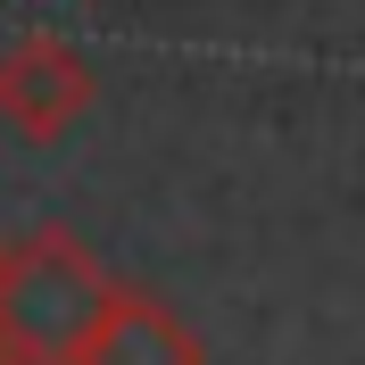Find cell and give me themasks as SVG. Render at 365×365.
Wrapping results in <instances>:
<instances>
[{
  "label": "cell",
  "mask_w": 365,
  "mask_h": 365,
  "mask_svg": "<svg viewBox=\"0 0 365 365\" xmlns=\"http://www.w3.org/2000/svg\"><path fill=\"white\" fill-rule=\"evenodd\" d=\"M91 100H100V75H91V58L75 42L25 34L17 50H0V116H9L25 141H58Z\"/></svg>",
  "instance_id": "2"
},
{
  "label": "cell",
  "mask_w": 365,
  "mask_h": 365,
  "mask_svg": "<svg viewBox=\"0 0 365 365\" xmlns=\"http://www.w3.org/2000/svg\"><path fill=\"white\" fill-rule=\"evenodd\" d=\"M108 282L116 274L75 232H58V225L25 232L17 250H0V341L25 365H67L75 341L91 332V316H100Z\"/></svg>",
  "instance_id": "1"
},
{
  "label": "cell",
  "mask_w": 365,
  "mask_h": 365,
  "mask_svg": "<svg viewBox=\"0 0 365 365\" xmlns=\"http://www.w3.org/2000/svg\"><path fill=\"white\" fill-rule=\"evenodd\" d=\"M0 365H25V357H17V349H9V341H0Z\"/></svg>",
  "instance_id": "4"
},
{
  "label": "cell",
  "mask_w": 365,
  "mask_h": 365,
  "mask_svg": "<svg viewBox=\"0 0 365 365\" xmlns=\"http://www.w3.org/2000/svg\"><path fill=\"white\" fill-rule=\"evenodd\" d=\"M67 365H200V332L158 291L108 282V299H100V316H91V332L75 341Z\"/></svg>",
  "instance_id": "3"
}]
</instances>
